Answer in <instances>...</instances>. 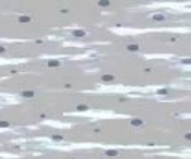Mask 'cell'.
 I'll use <instances>...</instances> for the list:
<instances>
[{
  "instance_id": "cell-1",
  "label": "cell",
  "mask_w": 191,
  "mask_h": 159,
  "mask_svg": "<svg viewBox=\"0 0 191 159\" xmlns=\"http://www.w3.org/2000/svg\"><path fill=\"white\" fill-rule=\"evenodd\" d=\"M21 95H23L24 98H33V96H35V92H33V90H24Z\"/></svg>"
},
{
  "instance_id": "cell-2",
  "label": "cell",
  "mask_w": 191,
  "mask_h": 159,
  "mask_svg": "<svg viewBox=\"0 0 191 159\" xmlns=\"http://www.w3.org/2000/svg\"><path fill=\"white\" fill-rule=\"evenodd\" d=\"M84 35H86V32H84V30H74V36L75 38H83Z\"/></svg>"
},
{
  "instance_id": "cell-3",
  "label": "cell",
  "mask_w": 191,
  "mask_h": 159,
  "mask_svg": "<svg viewBox=\"0 0 191 159\" xmlns=\"http://www.w3.org/2000/svg\"><path fill=\"white\" fill-rule=\"evenodd\" d=\"M59 65H60L59 60H50V62H48V66H50V68H56V66H59Z\"/></svg>"
},
{
  "instance_id": "cell-4",
  "label": "cell",
  "mask_w": 191,
  "mask_h": 159,
  "mask_svg": "<svg viewBox=\"0 0 191 159\" xmlns=\"http://www.w3.org/2000/svg\"><path fill=\"white\" fill-rule=\"evenodd\" d=\"M131 125H132V126H142V125H143V120L136 119V120H131Z\"/></svg>"
},
{
  "instance_id": "cell-5",
  "label": "cell",
  "mask_w": 191,
  "mask_h": 159,
  "mask_svg": "<svg viewBox=\"0 0 191 159\" xmlns=\"http://www.w3.org/2000/svg\"><path fill=\"white\" fill-rule=\"evenodd\" d=\"M128 51H138V45L137 44H130L128 45Z\"/></svg>"
},
{
  "instance_id": "cell-6",
  "label": "cell",
  "mask_w": 191,
  "mask_h": 159,
  "mask_svg": "<svg viewBox=\"0 0 191 159\" xmlns=\"http://www.w3.org/2000/svg\"><path fill=\"white\" fill-rule=\"evenodd\" d=\"M114 77L113 75H108V74H105V75H102V81H113Z\"/></svg>"
},
{
  "instance_id": "cell-7",
  "label": "cell",
  "mask_w": 191,
  "mask_h": 159,
  "mask_svg": "<svg viewBox=\"0 0 191 159\" xmlns=\"http://www.w3.org/2000/svg\"><path fill=\"white\" fill-rule=\"evenodd\" d=\"M105 155H107V156H117V155H119V152H117V150H107V152H105Z\"/></svg>"
},
{
  "instance_id": "cell-8",
  "label": "cell",
  "mask_w": 191,
  "mask_h": 159,
  "mask_svg": "<svg viewBox=\"0 0 191 159\" xmlns=\"http://www.w3.org/2000/svg\"><path fill=\"white\" fill-rule=\"evenodd\" d=\"M152 18H154L155 21H162V20H164V15H162V14H155Z\"/></svg>"
},
{
  "instance_id": "cell-9",
  "label": "cell",
  "mask_w": 191,
  "mask_h": 159,
  "mask_svg": "<svg viewBox=\"0 0 191 159\" xmlns=\"http://www.w3.org/2000/svg\"><path fill=\"white\" fill-rule=\"evenodd\" d=\"M18 20H20V23H29V21H30V17H26V15H21V17H20V18H18Z\"/></svg>"
},
{
  "instance_id": "cell-10",
  "label": "cell",
  "mask_w": 191,
  "mask_h": 159,
  "mask_svg": "<svg viewBox=\"0 0 191 159\" xmlns=\"http://www.w3.org/2000/svg\"><path fill=\"white\" fill-rule=\"evenodd\" d=\"M87 108H89L87 105H78V107H77V110H78V111H86Z\"/></svg>"
},
{
  "instance_id": "cell-11",
  "label": "cell",
  "mask_w": 191,
  "mask_h": 159,
  "mask_svg": "<svg viewBox=\"0 0 191 159\" xmlns=\"http://www.w3.org/2000/svg\"><path fill=\"white\" fill-rule=\"evenodd\" d=\"M53 140L54 141H62V140H63V137H62V135H53Z\"/></svg>"
},
{
  "instance_id": "cell-12",
  "label": "cell",
  "mask_w": 191,
  "mask_h": 159,
  "mask_svg": "<svg viewBox=\"0 0 191 159\" xmlns=\"http://www.w3.org/2000/svg\"><path fill=\"white\" fill-rule=\"evenodd\" d=\"M168 93V90L167 89H161V90H158V95H167Z\"/></svg>"
},
{
  "instance_id": "cell-13",
  "label": "cell",
  "mask_w": 191,
  "mask_h": 159,
  "mask_svg": "<svg viewBox=\"0 0 191 159\" xmlns=\"http://www.w3.org/2000/svg\"><path fill=\"white\" fill-rule=\"evenodd\" d=\"M8 126H9L8 122H0V128H8Z\"/></svg>"
},
{
  "instance_id": "cell-14",
  "label": "cell",
  "mask_w": 191,
  "mask_h": 159,
  "mask_svg": "<svg viewBox=\"0 0 191 159\" xmlns=\"http://www.w3.org/2000/svg\"><path fill=\"white\" fill-rule=\"evenodd\" d=\"M98 5H99V6H108L110 2H98Z\"/></svg>"
},
{
  "instance_id": "cell-15",
  "label": "cell",
  "mask_w": 191,
  "mask_h": 159,
  "mask_svg": "<svg viewBox=\"0 0 191 159\" xmlns=\"http://www.w3.org/2000/svg\"><path fill=\"white\" fill-rule=\"evenodd\" d=\"M2 53H5V48H3V47H0V54H2Z\"/></svg>"
}]
</instances>
